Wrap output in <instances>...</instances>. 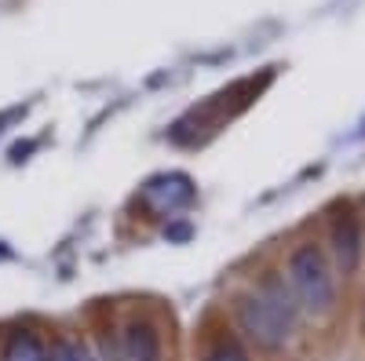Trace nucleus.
Here are the masks:
<instances>
[{"label":"nucleus","mask_w":365,"mask_h":361,"mask_svg":"<svg viewBox=\"0 0 365 361\" xmlns=\"http://www.w3.org/2000/svg\"><path fill=\"white\" fill-rule=\"evenodd\" d=\"M237 325L245 328V336L256 347H263V350L285 347L289 336H292V328H296V321L282 307H274L263 292H249V295L237 299Z\"/></svg>","instance_id":"nucleus-2"},{"label":"nucleus","mask_w":365,"mask_h":361,"mask_svg":"<svg viewBox=\"0 0 365 361\" xmlns=\"http://www.w3.org/2000/svg\"><path fill=\"white\" fill-rule=\"evenodd\" d=\"M205 361H249V354H245V347H241L234 336H220L216 343L208 347Z\"/></svg>","instance_id":"nucleus-7"},{"label":"nucleus","mask_w":365,"mask_h":361,"mask_svg":"<svg viewBox=\"0 0 365 361\" xmlns=\"http://www.w3.org/2000/svg\"><path fill=\"white\" fill-rule=\"evenodd\" d=\"M51 361H96L91 357V350L84 343H73V340H63V343H55V354Z\"/></svg>","instance_id":"nucleus-8"},{"label":"nucleus","mask_w":365,"mask_h":361,"mask_svg":"<svg viewBox=\"0 0 365 361\" xmlns=\"http://www.w3.org/2000/svg\"><path fill=\"white\" fill-rule=\"evenodd\" d=\"M289 285L299 307L311 314H329L336 303V278H332V266L318 245H299L289 256Z\"/></svg>","instance_id":"nucleus-1"},{"label":"nucleus","mask_w":365,"mask_h":361,"mask_svg":"<svg viewBox=\"0 0 365 361\" xmlns=\"http://www.w3.org/2000/svg\"><path fill=\"white\" fill-rule=\"evenodd\" d=\"M143 197H146V204L154 208V212L172 216V212H179V208H187L194 201V183L187 175H179V172L158 175V179H150V183H146Z\"/></svg>","instance_id":"nucleus-3"},{"label":"nucleus","mask_w":365,"mask_h":361,"mask_svg":"<svg viewBox=\"0 0 365 361\" xmlns=\"http://www.w3.org/2000/svg\"><path fill=\"white\" fill-rule=\"evenodd\" d=\"M329 241H332V256H336V266L344 270V274H354L358 263H361V223L354 212H340L336 219H332V230H329Z\"/></svg>","instance_id":"nucleus-4"},{"label":"nucleus","mask_w":365,"mask_h":361,"mask_svg":"<svg viewBox=\"0 0 365 361\" xmlns=\"http://www.w3.org/2000/svg\"><path fill=\"white\" fill-rule=\"evenodd\" d=\"M120 361H161V336L150 321H128L120 333Z\"/></svg>","instance_id":"nucleus-5"},{"label":"nucleus","mask_w":365,"mask_h":361,"mask_svg":"<svg viewBox=\"0 0 365 361\" xmlns=\"http://www.w3.org/2000/svg\"><path fill=\"white\" fill-rule=\"evenodd\" d=\"M168 237H190V226H172V230H165Z\"/></svg>","instance_id":"nucleus-9"},{"label":"nucleus","mask_w":365,"mask_h":361,"mask_svg":"<svg viewBox=\"0 0 365 361\" xmlns=\"http://www.w3.org/2000/svg\"><path fill=\"white\" fill-rule=\"evenodd\" d=\"M0 361H51V357H48V347L41 343L37 333L15 328V333H8V340H4V354H0Z\"/></svg>","instance_id":"nucleus-6"}]
</instances>
